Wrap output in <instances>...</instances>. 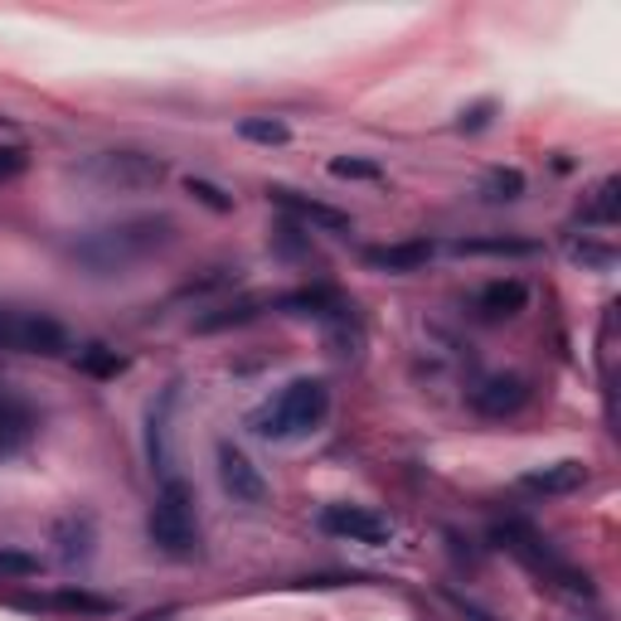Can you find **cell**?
Wrapping results in <instances>:
<instances>
[{
	"label": "cell",
	"mask_w": 621,
	"mask_h": 621,
	"mask_svg": "<svg viewBox=\"0 0 621 621\" xmlns=\"http://www.w3.org/2000/svg\"><path fill=\"white\" fill-rule=\"evenodd\" d=\"M471 306L481 320H515L530 306V287H524L520 277H495V282H485L481 292L471 296Z\"/></svg>",
	"instance_id": "obj_11"
},
{
	"label": "cell",
	"mask_w": 621,
	"mask_h": 621,
	"mask_svg": "<svg viewBox=\"0 0 621 621\" xmlns=\"http://www.w3.org/2000/svg\"><path fill=\"white\" fill-rule=\"evenodd\" d=\"M495 544H505L515 558H520L524 568H530L534 578H544V583H554V587H563V593H573V597H593L597 587H593V578L587 573H578L573 563H563V558L548 548V540L540 530H530L524 520H505V524H495Z\"/></svg>",
	"instance_id": "obj_4"
},
{
	"label": "cell",
	"mask_w": 621,
	"mask_h": 621,
	"mask_svg": "<svg viewBox=\"0 0 621 621\" xmlns=\"http://www.w3.org/2000/svg\"><path fill=\"white\" fill-rule=\"evenodd\" d=\"M238 137L253 141V147H287L292 141V127L277 117H243L238 122Z\"/></svg>",
	"instance_id": "obj_23"
},
{
	"label": "cell",
	"mask_w": 621,
	"mask_h": 621,
	"mask_svg": "<svg viewBox=\"0 0 621 621\" xmlns=\"http://www.w3.org/2000/svg\"><path fill=\"white\" fill-rule=\"evenodd\" d=\"M214 461H219V485L224 495H229L233 505H248V510H257V505L273 500V485H267V476L253 466L243 447H233V442H219V452H214Z\"/></svg>",
	"instance_id": "obj_8"
},
{
	"label": "cell",
	"mask_w": 621,
	"mask_h": 621,
	"mask_svg": "<svg viewBox=\"0 0 621 621\" xmlns=\"http://www.w3.org/2000/svg\"><path fill=\"white\" fill-rule=\"evenodd\" d=\"M175 384L161 393V403H151V418H147V457H151V471L170 476V408H175Z\"/></svg>",
	"instance_id": "obj_14"
},
{
	"label": "cell",
	"mask_w": 621,
	"mask_h": 621,
	"mask_svg": "<svg viewBox=\"0 0 621 621\" xmlns=\"http://www.w3.org/2000/svg\"><path fill=\"white\" fill-rule=\"evenodd\" d=\"M0 350L49 359V355H64V350H68V330L59 326L49 310L0 306Z\"/></svg>",
	"instance_id": "obj_5"
},
{
	"label": "cell",
	"mask_w": 621,
	"mask_h": 621,
	"mask_svg": "<svg viewBox=\"0 0 621 621\" xmlns=\"http://www.w3.org/2000/svg\"><path fill=\"white\" fill-rule=\"evenodd\" d=\"M573 257L583 267H597V273H612L617 267V248H607V243H593V238H583V243H573Z\"/></svg>",
	"instance_id": "obj_25"
},
{
	"label": "cell",
	"mask_w": 621,
	"mask_h": 621,
	"mask_svg": "<svg viewBox=\"0 0 621 621\" xmlns=\"http://www.w3.org/2000/svg\"><path fill=\"white\" fill-rule=\"evenodd\" d=\"M185 194H194V200H200L204 210H214V214H229L233 210V194L219 190L214 180H200V175H190V180H185Z\"/></svg>",
	"instance_id": "obj_24"
},
{
	"label": "cell",
	"mask_w": 621,
	"mask_h": 621,
	"mask_svg": "<svg viewBox=\"0 0 621 621\" xmlns=\"http://www.w3.org/2000/svg\"><path fill=\"white\" fill-rule=\"evenodd\" d=\"M267 200L277 204V210H287L302 229H316V233H355V219H350L345 210H335V204L326 200H310L302 190H287V185H273L267 190Z\"/></svg>",
	"instance_id": "obj_9"
},
{
	"label": "cell",
	"mask_w": 621,
	"mask_h": 621,
	"mask_svg": "<svg viewBox=\"0 0 621 621\" xmlns=\"http://www.w3.org/2000/svg\"><path fill=\"white\" fill-rule=\"evenodd\" d=\"M432 253H438V243L432 238H408V243H379V248H365V263L375 267V273H418V267L432 263Z\"/></svg>",
	"instance_id": "obj_12"
},
{
	"label": "cell",
	"mask_w": 621,
	"mask_h": 621,
	"mask_svg": "<svg viewBox=\"0 0 621 621\" xmlns=\"http://www.w3.org/2000/svg\"><path fill=\"white\" fill-rule=\"evenodd\" d=\"M45 607H59V612H78V617H112L117 603L112 597H98V593H83V587H59Z\"/></svg>",
	"instance_id": "obj_19"
},
{
	"label": "cell",
	"mask_w": 621,
	"mask_h": 621,
	"mask_svg": "<svg viewBox=\"0 0 621 621\" xmlns=\"http://www.w3.org/2000/svg\"><path fill=\"white\" fill-rule=\"evenodd\" d=\"M316 524L340 544H365V548H389L393 544V520L369 505H320Z\"/></svg>",
	"instance_id": "obj_6"
},
{
	"label": "cell",
	"mask_w": 621,
	"mask_h": 621,
	"mask_svg": "<svg viewBox=\"0 0 621 621\" xmlns=\"http://www.w3.org/2000/svg\"><path fill=\"white\" fill-rule=\"evenodd\" d=\"M253 316H263V302H257V296H243V302L219 306V310H210V316H200V320H194V330H200V335H210V330L243 326V320H253Z\"/></svg>",
	"instance_id": "obj_21"
},
{
	"label": "cell",
	"mask_w": 621,
	"mask_h": 621,
	"mask_svg": "<svg viewBox=\"0 0 621 621\" xmlns=\"http://www.w3.org/2000/svg\"><path fill=\"white\" fill-rule=\"evenodd\" d=\"M442 597H447V603H452V607H457V612H461L466 621H495L491 612H485V607H476V603H466V597H461V593H452V587H447V593H442Z\"/></svg>",
	"instance_id": "obj_28"
},
{
	"label": "cell",
	"mask_w": 621,
	"mask_h": 621,
	"mask_svg": "<svg viewBox=\"0 0 621 621\" xmlns=\"http://www.w3.org/2000/svg\"><path fill=\"white\" fill-rule=\"evenodd\" d=\"M29 432H35V413L15 393H0V452H15L20 442H29Z\"/></svg>",
	"instance_id": "obj_17"
},
{
	"label": "cell",
	"mask_w": 621,
	"mask_h": 621,
	"mask_svg": "<svg viewBox=\"0 0 621 621\" xmlns=\"http://www.w3.org/2000/svg\"><path fill=\"white\" fill-rule=\"evenodd\" d=\"M74 365H78V375H92V379L127 375V355H117V350H107V345H83L74 355Z\"/></svg>",
	"instance_id": "obj_20"
},
{
	"label": "cell",
	"mask_w": 621,
	"mask_h": 621,
	"mask_svg": "<svg viewBox=\"0 0 621 621\" xmlns=\"http://www.w3.org/2000/svg\"><path fill=\"white\" fill-rule=\"evenodd\" d=\"M59 554H64V563H83V558L92 554V520L88 515H68L64 524H59Z\"/></svg>",
	"instance_id": "obj_18"
},
{
	"label": "cell",
	"mask_w": 621,
	"mask_h": 621,
	"mask_svg": "<svg viewBox=\"0 0 621 621\" xmlns=\"http://www.w3.org/2000/svg\"><path fill=\"white\" fill-rule=\"evenodd\" d=\"M326 418H330V389L320 379L302 375L277 389L267 403H257L248 428L263 442H296V438H310L316 428H326Z\"/></svg>",
	"instance_id": "obj_2"
},
{
	"label": "cell",
	"mask_w": 621,
	"mask_h": 621,
	"mask_svg": "<svg viewBox=\"0 0 621 621\" xmlns=\"http://www.w3.org/2000/svg\"><path fill=\"white\" fill-rule=\"evenodd\" d=\"M530 398H534V389L524 384L520 375H495V379H481V384L471 389V408L481 413V418H495V422L515 418Z\"/></svg>",
	"instance_id": "obj_10"
},
{
	"label": "cell",
	"mask_w": 621,
	"mask_h": 621,
	"mask_svg": "<svg viewBox=\"0 0 621 621\" xmlns=\"http://www.w3.org/2000/svg\"><path fill=\"white\" fill-rule=\"evenodd\" d=\"M520 194H524V175L515 165H495L481 180V200H491V204H515Z\"/></svg>",
	"instance_id": "obj_22"
},
{
	"label": "cell",
	"mask_w": 621,
	"mask_h": 621,
	"mask_svg": "<svg viewBox=\"0 0 621 621\" xmlns=\"http://www.w3.org/2000/svg\"><path fill=\"white\" fill-rule=\"evenodd\" d=\"M88 175L112 190H151L170 175V165L161 155H147V151H102L88 161Z\"/></svg>",
	"instance_id": "obj_7"
},
{
	"label": "cell",
	"mask_w": 621,
	"mask_h": 621,
	"mask_svg": "<svg viewBox=\"0 0 621 621\" xmlns=\"http://www.w3.org/2000/svg\"><path fill=\"white\" fill-rule=\"evenodd\" d=\"M147 540L165 558H194L200 554V520H194V491L180 476H165L155 505L147 515Z\"/></svg>",
	"instance_id": "obj_3"
},
{
	"label": "cell",
	"mask_w": 621,
	"mask_h": 621,
	"mask_svg": "<svg viewBox=\"0 0 621 621\" xmlns=\"http://www.w3.org/2000/svg\"><path fill=\"white\" fill-rule=\"evenodd\" d=\"M175 243V219L170 214H131V219L102 224V229L83 233L68 243V257L88 277H117L131 263H147L151 253Z\"/></svg>",
	"instance_id": "obj_1"
},
{
	"label": "cell",
	"mask_w": 621,
	"mask_h": 621,
	"mask_svg": "<svg viewBox=\"0 0 621 621\" xmlns=\"http://www.w3.org/2000/svg\"><path fill=\"white\" fill-rule=\"evenodd\" d=\"M578 219H583V229H617V219H621V180L617 175H607V180L597 185L593 200L578 210Z\"/></svg>",
	"instance_id": "obj_15"
},
{
	"label": "cell",
	"mask_w": 621,
	"mask_h": 621,
	"mask_svg": "<svg viewBox=\"0 0 621 621\" xmlns=\"http://www.w3.org/2000/svg\"><path fill=\"white\" fill-rule=\"evenodd\" d=\"M15 170H25V151L5 147V151H0V175H15Z\"/></svg>",
	"instance_id": "obj_30"
},
{
	"label": "cell",
	"mask_w": 621,
	"mask_h": 621,
	"mask_svg": "<svg viewBox=\"0 0 621 621\" xmlns=\"http://www.w3.org/2000/svg\"><path fill=\"white\" fill-rule=\"evenodd\" d=\"M5 127H10V117H0V131H5Z\"/></svg>",
	"instance_id": "obj_31"
},
{
	"label": "cell",
	"mask_w": 621,
	"mask_h": 621,
	"mask_svg": "<svg viewBox=\"0 0 621 621\" xmlns=\"http://www.w3.org/2000/svg\"><path fill=\"white\" fill-rule=\"evenodd\" d=\"M330 175H335V180H379V165L375 161H355V155H335V161H330Z\"/></svg>",
	"instance_id": "obj_26"
},
{
	"label": "cell",
	"mask_w": 621,
	"mask_h": 621,
	"mask_svg": "<svg viewBox=\"0 0 621 621\" xmlns=\"http://www.w3.org/2000/svg\"><path fill=\"white\" fill-rule=\"evenodd\" d=\"M491 122V102H476L471 112H461V131H481Z\"/></svg>",
	"instance_id": "obj_29"
},
{
	"label": "cell",
	"mask_w": 621,
	"mask_h": 621,
	"mask_svg": "<svg viewBox=\"0 0 621 621\" xmlns=\"http://www.w3.org/2000/svg\"><path fill=\"white\" fill-rule=\"evenodd\" d=\"M0 573H15V578H29L39 573V563L29 554H15V548H0Z\"/></svg>",
	"instance_id": "obj_27"
},
{
	"label": "cell",
	"mask_w": 621,
	"mask_h": 621,
	"mask_svg": "<svg viewBox=\"0 0 621 621\" xmlns=\"http://www.w3.org/2000/svg\"><path fill=\"white\" fill-rule=\"evenodd\" d=\"M520 485H524V491H534V495H573V491H583V485H587V466L573 461V457H568V461H548V466L524 471Z\"/></svg>",
	"instance_id": "obj_13"
},
{
	"label": "cell",
	"mask_w": 621,
	"mask_h": 621,
	"mask_svg": "<svg viewBox=\"0 0 621 621\" xmlns=\"http://www.w3.org/2000/svg\"><path fill=\"white\" fill-rule=\"evenodd\" d=\"M457 253H466V257H534L540 243H534V238H515V233H495V238H461Z\"/></svg>",
	"instance_id": "obj_16"
}]
</instances>
